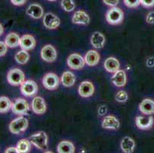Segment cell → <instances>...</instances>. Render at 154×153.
Wrapping results in <instances>:
<instances>
[{
    "label": "cell",
    "mask_w": 154,
    "mask_h": 153,
    "mask_svg": "<svg viewBox=\"0 0 154 153\" xmlns=\"http://www.w3.org/2000/svg\"><path fill=\"white\" fill-rule=\"evenodd\" d=\"M124 19V13L121 8L117 6L111 7L106 13V20L110 25H117L122 23Z\"/></svg>",
    "instance_id": "obj_1"
},
{
    "label": "cell",
    "mask_w": 154,
    "mask_h": 153,
    "mask_svg": "<svg viewBox=\"0 0 154 153\" xmlns=\"http://www.w3.org/2000/svg\"><path fill=\"white\" fill-rule=\"evenodd\" d=\"M28 126H29L28 120L26 117L21 116L19 117L15 118V120H13L9 123V131L12 134L19 135L26 131Z\"/></svg>",
    "instance_id": "obj_2"
},
{
    "label": "cell",
    "mask_w": 154,
    "mask_h": 153,
    "mask_svg": "<svg viewBox=\"0 0 154 153\" xmlns=\"http://www.w3.org/2000/svg\"><path fill=\"white\" fill-rule=\"evenodd\" d=\"M7 81L12 86L22 85L25 81V74L19 68H13L7 74Z\"/></svg>",
    "instance_id": "obj_3"
},
{
    "label": "cell",
    "mask_w": 154,
    "mask_h": 153,
    "mask_svg": "<svg viewBox=\"0 0 154 153\" xmlns=\"http://www.w3.org/2000/svg\"><path fill=\"white\" fill-rule=\"evenodd\" d=\"M30 142L32 145L38 149L45 150L48 148V136L44 132H38L32 135Z\"/></svg>",
    "instance_id": "obj_4"
},
{
    "label": "cell",
    "mask_w": 154,
    "mask_h": 153,
    "mask_svg": "<svg viewBox=\"0 0 154 153\" xmlns=\"http://www.w3.org/2000/svg\"><path fill=\"white\" fill-rule=\"evenodd\" d=\"M12 113L19 116L26 115L29 110V105L27 101L22 98H17L12 103Z\"/></svg>",
    "instance_id": "obj_5"
},
{
    "label": "cell",
    "mask_w": 154,
    "mask_h": 153,
    "mask_svg": "<svg viewBox=\"0 0 154 153\" xmlns=\"http://www.w3.org/2000/svg\"><path fill=\"white\" fill-rule=\"evenodd\" d=\"M21 93L25 96L27 97H32L35 96L37 94L38 91V85L34 81L29 80V81H25L21 85Z\"/></svg>",
    "instance_id": "obj_6"
},
{
    "label": "cell",
    "mask_w": 154,
    "mask_h": 153,
    "mask_svg": "<svg viewBox=\"0 0 154 153\" xmlns=\"http://www.w3.org/2000/svg\"><path fill=\"white\" fill-rule=\"evenodd\" d=\"M67 64L71 69L81 70L85 65V57L77 53L71 54L68 56V59H67Z\"/></svg>",
    "instance_id": "obj_7"
},
{
    "label": "cell",
    "mask_w": 154,
    "mask_h": 153,
    "mask_svg": "<svg viewBox=\"0 0 154 153\" xmlns=\"http://www.w3.org/2000/svg\"><path fill=\"white\" fill-rule=\"evenodd\" d=\"M42 84L47 90H54L57 89L59 85V78L54 73H48L43 78Z\"/></svg>",
    "instance_id": "obj_8"
},
{
    "label": "cell",
    "mask_w": 154,
    "mask_h": 153,
    "mask_svg": "<svg viewBox=\"0 0 154 153\" xmlns=\"http://www.w3.org/2000/svg\"><path fill=\"white\" fill-rule=\"evenodd\" d=\"M57 50L51 44H46L41 50V57L43 61L48 63L55 61L57 59Z\"/></svg>",
    "instance_id": "obj_9"
},
{
    "label": "cell",
    "mask_w": 154,
    "mask_h": 153,
    "mask_svg": "<svg viewBox=\"0 0 154 153\" xmlns=\"http://www.w3.org/2000/svg\"><path fill=\"white\" fill-rule=\"evenodd\" d=\"M61 24L60 19L56 15L51 12H48L45 14L43 17V25L48 29H55Z\"/></svg>",
    "instance_id": "obj_10"
},
{
    "label": "cell",
    "mask_w": 154,
    "mask_h": 153,
    "mask_svg": "<svg viewBox=\"0 0 154 153\" xmlns=\"http://www.w3.org/2000/svg\"><path fill=\"white\" fill-rule=\"evenodd\" d=\"M32 109L35 113L41 115L45 113L46 103L42 96H35L32 101Z\"/></svg>",
    "instance_id": "obj_11"
},
{
    "label": "cell",
    "mask_w": 154,
    "mask_h": 153,
    "mask_svg": "<svg viewBox=\"0 0 154 153\" xmlns=\"http://www.w3.org/2000/svg\"><path fill=\"white\" fill-rule=\"evenodd\" d=\"M94 93V87L90 81H83L80 84L78 93L82 97L88 98L91 96Z\"/></svg>",
    "instance_id": "obj_12"
},
{
    "label": "cell",
    "mask_w": 154,
    "mask_h": 153,
    "mask_svg": "<svg viewBox=\"0 0 154 153\" xmlns=\"http://www.w3.org/2000/svg\"><path fill=\"white\" fill-rule=\"evenodd\" d=\"M36 45V41L35 38L31 35H25L20 38L19 46L22 50H29L34 49Z\"/></svg>",
    "instance_id": "obj_13"
},
{
    "label": "cell",
    "mask_w": 154,
    "mask_h": 153,
    "mask_svg": "<svg viewBox=\"0 0 154 153\" xmlns=\"http://www.w3.org/2000/svg\"><path fill=\"white\" fill-rule=\"evenodd\" d=\"M26 14L32 19H39L44 15V9L41 5L37 3H32L27 8Z\"/></svg>",
    "instance_id": "obj_14"
},
{
    "label": "cell",
    "mask_w": 154,
    "mask_h": 153,
    "mask_svg": "<svg viewBox=\"0 0 154 153\" xmlns=\"http://www.w3.org/2000/svg\"><path fill=\"white\" fill-rule=\"evenodd\" d=\"M153 117L151 116H138L136 118V125H137V126L140 130H149L153 125Z\"/></svg>",
    "instance_id": "obj_15"
},
{
    "label": "cell",
    "mask_w": 154,
    "mask_h": 153,
    "mask_svg": "<svg viewBox=\"0 0 154 153\" xmlns=\"http://www.w3.org/2000/svg\"><path fill=\"white\" fill-rule=\"evenodd\" d=\"M102 127L106 130H117L120 128V121L113 115L106 116L102 121Z\"/></svg>",
    "instance_id": "obj_16"
},
{
    "label": "cell",
    "mask_w": 154,
    "mask_h": 153,
    "mask_svg": "<svg viewBox=\"0 0 154 153\" xmlns=\"http://www.w3.org/2000/svg\"><path fill=\"white\" fill-rule=\"evenodd\" d=\"M91 18L87 12L82 10H78L75 12L72 17V22L77 25H88L90 23Z\"/></svg>",
    "instance_id": "obj_17"
},
{
    "label": "cell",
    "mask_w": 154,
    "mask_h": 153,
    "mask_svg": "<svg viewBox=\"0 0 154 153\" xmlns=\"http://www.w3.org/2000/svg\"><path fill=\"white\" fill-rule=\"evenodd\" d=\"M111 82L117 87H123L127 84V74L124 70H120L113 73Z\"/></svg>",
    "instance_id": "obj_18"
},
{
    "label": "cell",
    "mask_w": 154,
    "mask_h": 153,
    "mask_svg": "<svg viewBox=\"0 0 154 153\" xmlns=\"http://www.w3.org/2000/svg\"><path fill=\"white\" fill-rule=\"evenodd\" d=\"M106 42L104 35L101 32H95L91 37V44L94 47L97 49L103 48Z\"/></svg>",
    "instance_id": "obj_19"
},
{
    "label": "cell",
    "mask_w": 154,
    "mask_h": 153,
    "mask_svg": "<svg viewBox=\"0 0 154 153\" xmlns=\"http://www.w3.org/2000/svg\"><path fill=\"white\" fill-rule=\"evenodd\" d=\"M100 58V54L96 50H88L85 56V64L90 67H94L98 64Z\"/></svg>",
    "instance_id": "obj_20"
},
{
    "label": "cell",
    "mask_w": 154,
    "mask_h": 153,
    "mask_svg": "<svg viewBox=\"0 0 154 153\" xmlns=\"http://www.w3.org/2000/svg\"><path fill=\"white\" fill-rule=\"evenodd\" d=\"M139 109L144 115L153 114L154 101L151 99H144L139 104Z\"/></svg>",
    "instance_id": "obj_21"
},
{
    "label": "cell",
    "mask_w": 154,
    "mask_h": 153,
    "mask_svg": "<svg viewBox=\"0 0 154 153\" xmlns=\"http://www.w3.org/2000/svg\"><path fill=\"white\" fill-rule=\"evenodd\" d=\"M103 67L107 72L113 74L120 69V62L115 57H110L105 60Z\"/></svg>",
    "instance_id": "obj_22"
},
{
    "label": "cell",
    "mask_w": 154,
    "mask_h": 153,
    "mask_svg": "<svg viewBox=\"0 0 154 153\" xmlns=\"http://www.w3.org/2000/svg\"><path fill=\"white\" fill-rule=\"evenodd\" d=\"M136 147L135 141L129 136H125L120 142V148L124 153L134 152Z\"/></svg>",
    "instance_id": "obj_23"
},
{
    "label": "cell",
    "mask_w": 154,
    "mask_h": 153,
    "mask_svg": "<svg viewBox=\"0 0 154 153\" xmlns=\"http://www.w3.org/2000/svg\"><path fill=\"white\" fill-rule=\"evenodd\" d=\"M61 81L63 86L65 87H71L75 85L76 78L75 74L71 71H65L62 74Z\"/></svg>",
    "instance_id": "obj_24"
},
{
    "label": "cell",
    "mask_w": 154,
    "mask_h": 153,
    "mask_svg": "<svg viewBox=\"0 0 154 153\" xmlns=\"http://www.w3.org/2000/svg\"><path fill=\"white\" fill-rule=\"evenodd\" d=\"M57 151L59 153H75V145L70 141H61L57 146Z\"/></svg>",
    "instance_id": "obj_25"
},
{
    "label": "cell",
    "mask_w": 154,
    "mask_h": 153,
    "mask_svg": "<svg viewBox=\"0 0 154 153\" xmlns=\"http://www.w3.org/2000/svg\"><path fill=\"white\" fill-rule=\"evenodd\" d=\"M20 37L15 32H10L6 35L5 38V43L9 47H16L19 45Z\"/></svg>",
    "instance_id": "obj_26"
},
{
    "label": "cell",
    "mask_w": 154,
    "mask_h": 153,
    "mask_svg": "<svg viewBox=\"0 0 154 153\" xmlns=\"http://www.w3.org/2000/svg\"><path fill=\"white\" fill-rule=\"evenodd\" d=\"M12 103L7 96H0V113H5L12 109Z\"/></svg>",
    "instance_id": "obj_27"
},
{
    "label": "cell",
    "mask_w": 154,
    "mask_h": 153,
    "mask_svg": "<svg viewBox=\"0 0 154 153\" xmlns=\"http://www.w3.org/2000/svg\"><path fill=\"white\" fill-rule=\"evenodd\" d=\"M29 57H30V55L27 52V50H21L15 54V60L18 64H21V65H24L29 61Z\"/></svg>",
    "instance_id": "obj_28"
},
{
    "label": "cell",
    "mask_w": 154,
    "mask_h": 153,
    "mask_svg": "<svg viewBox=\"0 0 154 153\" xmlns=\"http://www.w3.org/2000/svg\"><path fill=\"white\" fill-rule=\"evenodd\" d=\"M32 143L27 139H21L18 142L17 148L19 153H27L30 151Z\"/></svg>",
    "instance_id": "obj_29"
},
{
    "label": "cell",
    "mask_w": 154,
    "mask_h": 153,
    "mask_svg": "<svg viewBox=\"0 0 154 153\" xmlns=\"http://www.w3.org/2000/svg\"><path fill=\"white\" fill-rule=\"evenodd\" d=\"M61 8L65 12H71L75 8V3L74 0H61Z\"/></svg>",
    "instance_id": "obj_30"
},
{
    "label": "cell",
    "mask_w": 154,
    "mask_h": 153,
    "mask_svg": "<svg viewBox=\"0 0 154 153\" xmlns=\"http://www.w3.org/2000/svg\"><path fill=\"white\" fill-rule=\"evenodd\" d=\"M115 99L119 103H125L128 99V94L124 90H120L117 93L115 96Z\"/></svg>",
    "instance_id": "obj_31"
},
{
    "label": "cell",
    "mask_w": 154,
    "mask_h": 153,
    "mask_svg": "<svg viewBox=\"0 0 154 153\" xmlns=\"http://www.w3.org/2000/svg\"><path fill=\"white\" fill-rule=\"evenodd\" d=\"M125 5L128 8H135L140 5V0H124Z\"/></svg>",
    "instance_id": "obj_32"
},
{
    "label": "cell",
    "mask_w": 154,
    "mask_h": 153,
    "mask_svg": "<svg viewBox=\"0 0 154 153\" xmlns=\"http://www.w3.org/2000/svg\"><path fill=\"white\" fill-rule=\"evenodd\" d=\"M8 51V46L5 43V41H0V57H3L6 54Z\"/></svg>",
    "instance_id": "obj_33"
},
{
    "label": "cell",
    "mask_w": 154,
    "mask_h": 153,
    "mask_svg": "<svg viewBox=\"0 0 154 153\" xmlns=\"http://www.w3.org/2000/svg\"><path fill=\"white\" fill-rule=\"evenodd\" d=\"M140 4L145 8H152L154 6V0H140Z\"/></svg>",
    "instance_id": "obj_34"
},
{
    "label": "cell",
    "mask_w": 154,
    "mask_h": 153,
    "mask_svg": "<svg viewBox=\"0 0 154 153\" xmlns=\"http://www.w3.org/2000/svg\"><path fill=\"white\" fill-rule=\"evenodd\" d=\"M103 2L105 5H108V6L114 7L118 5L119 0H103Z\"/></svg>",
    "instance_id": "obj_35"
},
{
    "label": "cell",
    "mask_w": 154,
    "mask_h": 153,
    "mask_svg": "<svg viewBox=\"0 0 154 153\" xmlns=\"http://www.w3.org/2000/svg\"><path fill=\"white\" fill-rule=\"evenodd\" d=\"M146 21L148 24H154V12H150L147 14Z\"/></svg>",
    "instance_id": "obj_36"
},
{
    "label": "cell",
    "mask_w": 154,
    "mask_h": 153,
    "mask_svg": "<svg viewBox=\"0 0 154 153\" xmlns=\"http://www.w3.org/2000/svg\"><path fill=\"white\" fill-rule=\"evenodd\" d=\"M10 1L14 5L21 6V5H23L24 4L26 3L27 0H10Z\"/></svg>",
    "instance_id": "obj_37"
},
{
    "label": "cell",
    "mask_w": 154,
    "mask_h": 153,
    "mask_svg": "<svg viewBox=\"0 0 154 153\" xmlns=\"http://www.w3.org/2000/svg\"><path fill=\"white\" fill-rule=\"evenodd\" d=\"M5 153H19L17 148L15 147H9L5 151Z\"/></svg>",
    "instance_id": "obj_38"
},
{
    "label": "cell",
    "mask_w": 154,
    "mask_h": 153,
    "mask_svg": "<svg viewBox=\"0 0 154 153\" xmlns=\"http://www.w3.org/2000/svg\"><path fill=\"white\" fill-rule=\"evenodd\" d=\"M98 113L100 115H104L105 113H107V107L104 105H102L99 107L98 109Z\"/></svg>",
    "instance_id": "obj_39"
},
{
    "label": "cell",
    "mask_w": 154,
    "mask_h": 153,
    "mask_svg": "<svg viewBox=\"0 0 154 153\" xmlns=\"http://www.w3.org/2000/svg\"><path fill=\"white\" fill-rule=\"evenodd\" d=\"M4 32V28L3 26H2V25L1 23H0V36L2 35V34H3Z\"/></svg>",
    "instance_id": "obj_40"
},
{
    "label": "cell",
    "mask_w": 154,
    "mask_h": 153,
    "mask_svg": "<svg viewBox=\"0 0 154 153\" xmlns=\"http://www.w3.org/2000/svg\"><path fill=\"white\" fill-rule=\"evenodd\" d=\"M48 1H49V2H55L56 0H48Z\"/></svg>",
    "instance_id": "obj_41"
}]
</instances>
